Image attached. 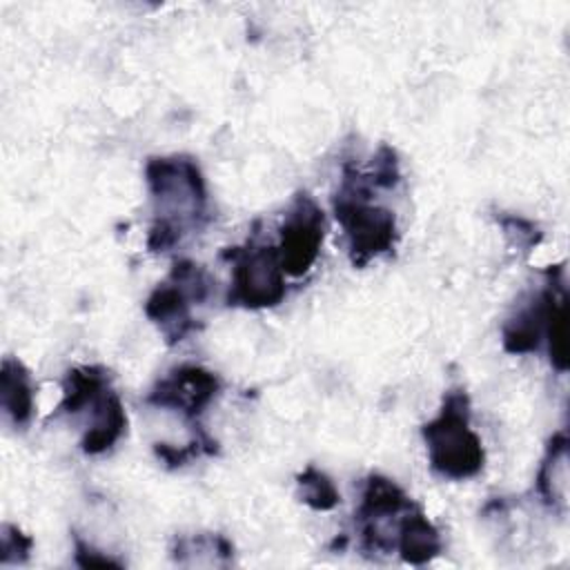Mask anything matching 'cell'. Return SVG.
Here are the masks:
<instances>
[{
    "mask_svg": "<svg viewBox=\"0 0 570 570\" xmlns=\"http://www.w3.org/2000/svg\"><path fill=\"white\" fill-rule=\"evenodd\" d=\"M85 414V434L80 448L89 456L109 452L127 432V414L120 396L111 387L109 372L100 365H82L67 372L62 399L53 416Z\"/></svg>",
    "mask_w": 570,
    "mask_h": 570,
    "instance_id": "cell-3",
    "label": "cell"
},
{
    "mask_svg": "<svg viewBox=\"0 0 570 570\" xmlns=\"http://www.w3.org/2000/svg\"><path fill=\"white\" fill-rule=\"evenodd\" d=\"M0 407L13 428H24L33 416V383L22 361L4 356L0 370Z\"/></svg>",
    "mask_w": 570,
    "mask_h": 570,
    "instance_id": "cell-12",
    "label": "cell"
},
{
    "mask_svg": "<svg viewBox=\"0 0 570 570\" xmlns=\"http://www.w3.org/2000/svg\"><path fill=\"white\" fill-rule=\"evenodd\" d=\"M537 492L541 501L554 510L566 512L568 497V436L557 432L546 450L541 468L537 472Z\"/></svg>",
    "mask_w": 570,
    "mask_h": 570,
    "instance_id": "cell-13",
    "label": "cell"
},
{
    "mask_svg": "<svg viewBox=\"0 0 570 570\" xmlns=\"http://www.w3.org/2000/svg\"><path fill=\"white\" fill-rule=\"evenodd\" d=\"M499 225L503 227L505 236L512 240L514 247L528 252L541 240V232L525 218L519 216H499Z\"/></svg>",
    "mask_w": 570,
    "mask_h": 570,
    "instance_id": "cell-16",
    "label": "cell"
},
{
    "mask_svg": "<svg viewBox=\"0 0 570 570\" xmlns=\"http://www.w3.org/2000/svg\"><path fill=\"white\" fill-rule=\"evenodd\" d=\"M568 321H566V289L561 287L552 301L548 327H546V345L550 354V363L557 372L568 370Z\"/></svg>",
    "mask_w": 570,
    "mask_h": 570,
    "instance_id": "cell-15",
    "label": "cell"
},
{
    "mask_svg": "<svg viewBox=\"0 0 570 570\" xmlns=\"http://www.w3.org/2000/svg\"><path fill=\"white\" fill-rule=\"evenodd\" d=\"M76 563L82 568H107V566H122L120 561L100 554L98 550H94L89 543H85L82 539L76 537Z\"/></svg>",
    "mask_w": 570,
    "mask_h": 570,
    "instance_id": "cell-18",
    "label": "cell"
},
{
    "mask_svg": "<svg viewBox=\"0 0 570 570\" xmlns=\"http://www.w3.org/2000/svg\"><path fill=\"white\" fill-rule=\"evenodd\" d=\"M443 543L436 525L423 514V510L414 503L399 523L396 534V552L410 566H423L439 557Z\"/></svg>",
    "mask_w": 570,
    "mask_h": 570,
    "instance_id": "cell-11",
    "label": "cell"
},
{
    "mask_svg": "<svg viewBox=\"0 0 570 570\" xmlns=\"http://www.w3.org/2000/svg\"><path fill=\"white\" fill-rule=\"evenodd\" d=\"M218 394L220 379L214 372L194 363H185L169 370L167 376L158 379L145 396V403L160 410H174L183 419L196 423Z\"/></svg>",
    "mask_w": 570,
    "mask_h": 570,
    "instance_id": "cell-9",
    "label": "cell"
},
{
    "mask_svg": "<svg viewBox=\"0 0 570 570\" xmlns=\"http://www.w3.org/2000/svg\"><path fill=\"white\" fill-rule=\"evenodd\" d=\"M145 180L154 203L147 247L165 254L207 223L205 176L194 158L174 154L149 158Z\"/></svg>",
    "mask_w": 570,
    "mask_h": 570,
    "instance_id": "cell-1",
    "label": "cell"
},
{
    "mask_svg": "<svg viewBox=\"0 0 570 570\" xmlns=\"http://www.w3.org/2000/svg\"><path fill=\"white\" fill-rule=\"evenodd\" d=\"M278 236L276 247L285 274L301 278L316 263L325 238V214L307 191H298L289 203Z\"/></svg>",
    "mask_w": 570,
    "mask_h": 570,
    "instance_id": "cell-8",
    "label": "cell"
},
{
    "mask_svg": "<svg viewBox=\"0 0 570 570\" xmlns=\"http://www.w3.org/2000/svg\"><path fill=\"white\" fill-rule=\"evenodd\" d=\"M220 256L232 265V283L225 296L229 307L265 309L283 303L287 296V274L276 245L258 243L252 236L245 245L223 249Z\"/></svg>",
    "mask_w": 570,
    "mask_h": 570,
    "instance_id": "cell-6",
    "label": "cell"
},
{
    "mask_svg": "<svg viewBox=\"0 0 570 570\" xmlns=\"http://www.w3.org/2000/svg\"><path fill=\"white\" fill-rule=\"evenodd\" d=\"M412 505L414 501L392 479L370 474L354 512L361 548L370 554H387L396 550L399 523Z\"/></svg>",
    "mask_w": 570,
    "mask_h": 570,
    "instance_id": "cell-7",
    "label": "cell"
},
{
    "mask_svg": "<svg viewBox=\"0 0 570 570\" xmlns=\"http://www.w3.org/2000/svg\"><path fill=\"white\" fill-rule=\"evenodd\" d=\"M421 436L432 472L443 479H472L485 465L481 439L470 428V399L463 387L443 394L439 414L421 428Z\"/></svg>",
    "mask_w": 570,
    "mask_h": 570,
    "instance_id": "cell-4",
    "label": "cell"
},
{
    "mask_svg": "<svg viewBox=\"0 0 570 570\" xmlns=\"http://www.w3.org/2000/svg\"><path fill=\"white\" fill-rule=\"evenodd\" d=\"M31 546H33V541H31V537H27V534H22L16 525H4L2 528V554H0V559H2V563H11V557H13V561H27V557H29V552H31Z\"/></svg>",
    "mask_w": 570,
    "mask_h": 570,
    "instance_id": "cell-17",
    "label": "cell"
},
{
    "mask_svg": "<svg viewBox=\"0 0 570 570\" xmlns=\"http://www.w3.org/2000/svg\"><path fill=\"white\" fill-rule=\"evenodd\" d=\"M374 189L379 187L370 171L350 163L343 165V178L332 198V209L345 234L347 254L354 267H365L372 258L394 252L399 243L396 216L374 200Z\"/></svg>",
    "mask_w": 570,
    "mask_h": 570,
    "instance_id": "cell-2",
    "label": "cell"
},
{
    "mask_svg": "<svg viewBox=\"0 0 570 570\" xmlns=\"http://www.w3.org/2000/svg\"><path fill=\"white\" fill-rule=\"evenodd\" d=\"M561 287L563 285L559 276H554L541 292L532 294L523 305L517 307V312L501 327V341L505 352L532 354L543 345L550 307Z\"/></svg>",
    "mask_w": 570,
    "mask_h": 570,
    "instance_id": "cell-10",
    "label": "cell"
},
{
    "mask_svg": "<svg viewBox=\"0 0 570 570\" xmlns=\"http://www.w3.org/2000/svg\"><path fill=\"white\" fill-rule=\"evenodd\" d=\"M216 281L209 272L194 261H176L167 281L145 301L147 318L158 327L167 345L185 341L191 332L198 330V316L194 307H200L209 301Z\"/></svg>",
    "mask_w": 570,
    "mask_h": 570,
    "instance_id": "cell-5",
    "label": "cell"
},
{
    "mask_svg": "<svg viewBox=\"0 0 570 570\" xmlns=\"http://www.w3.org/2000/svg\"><path fill=\"white\" fill-rule=\"evenodd\" d=\"M298 497L305 505H309L316 512H327L334 510L341 503V492L334 485V481L318 468L307 465L298 476Z\"/></svg>",
    "mask_w": 570,
    "mask_h": 570,
    "instance_id": "cell-14",
    "label": "cell"
}]
</instances>
